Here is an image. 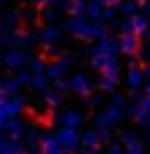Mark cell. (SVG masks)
<instances>
[{
    "label": "cell",
    "instance_id": "obj_1",
    "mask_svg": "<svg viewBox=\"0 0 150 154\" xmlns=\"http://www.w3.org/2000/svg\"><path fill=\"white\" fill-rule=\"evenodd\" d=\"M124 117H127V107H120L115 105V103H108V105L99 110L96 115H94V126L96 128H115V126H120L124 122Z\"/></svg>",
    "mask_w": 150,
    "mask_h": 154
},
{
    "label": "cell",
    "instance_id": "obj_2",
    "mask_svg": "<svg viewBox=\"0 0 150 154\" xmlns=\"http://www.w3.org/2000/svg\"><path fill=\"white\" fill-rule=\"evenodd\" d=\"M31 61H33V54L28 47H9L2 56V66L9 70H24L31 66Z\"/></svg>",
    "mask_w": 150,
    "mask_h": 154
},
{
    "label": "cell",
    "instance_id": "obj_3",
    "mask_svg": "<svg viewBox=\"0 0 150 154\" xmlns=\"http://www.w3.org/2000/svg\"><path fill=\"white\" fill-rule=\"evenodd\" d=\"M28 105V96L19 94V96H2L0 98V112L7 117V119H14L19 117Z\"/></svg>",
    "mask_w": 150,
    "mask_h": 154
},
{
    "label": "cell",
    "instance_id": "obj_4",
    "mask_svg": "<svg viewBox=\"0 0 150 154\" xmlns=\"http://www.w3.org/2000/svg\"><path fill=\"white\" fill-rule=\"evenodd\" d=\"M54 124L59 126H73V128H80L84 124V112H80L77 107H66V110H56L54 112Z\"/></svg>",
    "mask_w": 150,
    "mask_h": 154
},
{
    "label": "cell",
    "instance_id": "obj_5",
    "mask_svg": "<svg viewBox=\"0 0 150 154\" xmlns=\"http://www.w3.org/2000/svg\"><path fill=\"white\" fill-rule=\"evenodd\" d=\"M56 138H59V143L64 145L68 152H80V147H82V135L77 133V128L73 126H59V131H56Z\"/></svg>",
    "mask_w": 150,
    "mask_h": 154
},
{
    "label": "cell",
    "instance_id": "obj_6",
    "mask_svg": "<svg viewBox=\"0 0 150 154\" xmlns=\"http://www.w3.org/2000/svg\"><path fill=\"white\" fill-rule=\"evenodd\" d=\"M120 54L122 56H127L131 63H136V58H139V51H141V42H139V35L136 33H120Z\"/></svg>",
    "mask_w": 150,
    "mask_h": 154
},
{
    "label": "cell",
    "instance_id": "obj_7",
    "mask_svg": "<svg viewBox=\"0 0 150 154\" xmlns=\"http://www.w3.org/2000/svg\"><path fill=\"white\" fill-rule=\"evenodd\" d=\"M73 63H75V56H73V54H64V56L49 61V63H47V75H49V79H52V82H56V79L66 77V72L70 70V66H73Z\"/></svg>",
    "mask_w": 150,
    "mask_h": 154
},
{
    "label": "cell",
    "instance_id": "obj_8",
    "mask_svg": "<svg viewBox=\"0 0 150 154\" xmlns=\"http://www.w3.org/2000/svg\"><path fill=\"white\" fill-rule=\"evenodd\" d=\"M129 117L141 128L148 126L150 124V96H141L134 105H129Z\"/></svg>",
    "mask_w": 150,
    "mask_h": 154
},
{
    "label": "cell",
    "instance_id": "obj_9",
    "mask_svg": "<svg viewBox=\"0 0 150 154\" xmlns=\"http://www.w3.org/2000/svg\"><path fill=\"white\" fill-rule=\"evenodd\" d=\"M68 79H70V91H73V94H77V96L87 98V96L94 91L92 77L84 75V72H75V75H73V77H68Z\"/></svg>",
    "mask_w": 150,
    "mask_h": 154
},
{
    "label": "cell",
    "instance_id": "obj_10",
    "mask_svg": "<svg viewBox=\"0 0 150 154\" xmlns=\"http://www.w3.org/2000/svg\"><path fill=\"white\" fill-rule=\"evenodd\" d=\"M40 152L42 154H73L59 143L56 133H40Z\"/></svg>",
    "mask_w": 150,
    "mask_h": 154
},
{
    "label": "cell",
    "instance_id": "obj_11",
    "mask_svg": "<svg viewBox=\"0 0 150 154\" xmlns=\"http://www.w3.org/2000/svg\"><path fill=\"white\" fill-rule=\"evenodd\" d=\"M124 82H127L129 91H141L143 82H145V72H143V68L136 66V63H131V66L127 68V72H124Z\"/></svg>",
    "mask_w": 150,
    "mask_h": 154
},
{
    "label": "cell",
    "instance_id": "obj_12",
    "mask_svg": "<svg viewBox=\"0 0 150 154\" xmlns=\"http://www.w3.org/2000/svg\"><path fill=\"white\" fill-rule=\"evenodd\" d=\"M64 38V28L59 23H47L45 28H40V42L42 45H59Z\"/></svg>",
    "mask_w": 150,
    "mask_h": 154
},
{
    "label": "cell",
    "instance_id": "obj_13",
    "mask_svg": "<svg viewBox=\"0 0 150 154\" xmlns=\"http://www.w3.org/2000/svg\"><path fill=\"white\" fill-rule=\"evenodd\" d=\"M103 145H106V140H103V135H101L99 128H89V131H84V133H82V147H84V149L99 152Z\"/></svg>",
    "mask_w": 150,
    "mask_h": 154
},
{
    "label": "cell",
    "instance_id": "obj_14",
    "mask_svg": "<svg viewBox=\"0 0 150 154\" xmlns=\"http://www.w3.org/2000/svg\"><path fill=\"white\" fill-rule=\"evenodd\" d=\"M28 131H31V128H28V122L19 119V117L9 119V122H7V128H5V133H7L9 138H14V140H24Z\"/></svg>",
    "mask_w": 150,
    "mask_h": 154
},
{
    "label": "cell",
    "instance_id": "obj_15",
    "mask_svg": "<svg viewBox=\"0 0 150 154\" xmlns=\"http://www.w3.org/2000/svg\"><path fill=\"white\" fill-rule=\"evenodd\" d=\"M87 26H89V21H84L82 17H73L66 21V30L77 40H87Z\"/></svg>",
    "mask_w": 150,
    "mask_h": 154
},
{
    "label": "cell",
    "instance_id": "obj_16",
    "mask_svg": "<svg viewBox=\"0 0 150 154\" xmlns=\"http://www.w3.org/2000/svg\"><path fill=\"white\" fill-rule=\"evenodd\" d=\"M42 100H45V105L49 107V110H59V107L64 105V91L56 87H49L42 94Z\"/></svg>",
    "mask_w": 150,
    "mask_h": 154
},
{
    "label": "cell",
    "instance_id": "obj_17",
    "mask_svg": "<svg viewBox=\"0 0 150 154\" xmlns=\"http://www.w3.org/2000/svg\"><path fill=\"white\" fill-rule=\"evenodd\" d=\"M108 35V28H106V21H89V26H87V40L89 42H96V40H101Z\"/></svg>",
    "mask_w": 150,
    "mask_h": 154
},
{
    "label": "cell",
    "instance_id": "obj_18",
    "mask_svg": "<svg viewBox=\"0 0 150 154\" xmlns=\"http://www.w3.org/2000/svg\"><path fill=\"white\" fill-rule=\"evenodd\" d=\"M131 26H134V33L136 35H148V28H150V19L145 12H136L131 17Z\"/></svg>",
    "mask_w": 150,
    "mask_h": 154
},
{
    "label": "cell",
    "instance_id": "obj_19",
    "mask_svg": "<svg viewBox=\"0 0 150 154\" xmlns=\"http://www.w3.org/2000/svg\"><path fill=\"white\" fill-rule=\"evenodd\" d=\"M87 7H89L87 0H68V2H66V12H68L70 17H82V19H87Z\"/></svg>",
    "mask_w": 150,
    "mask_h": 154
},
{
    "label": "cell",
    "instance_id": "obj_20",
    "mask_svg": "<svg viewBox=\"0 0 150 154\" xmlns=\"http://www.w3.org/2000/svg\"><path fill=\"white\" fill-rule=\"evenodd\" d=\"M0 89H2L5 96H19L21 89H24V84L19 82L17 77H7V79H0Z\"/></svg>",
    "mask_w": 150,
    "mask_h": 154
},
{
    "label": "cell",
    "instance_id": "obj_21",
    "mask_svg": "<svg viewBox=\"0 0 150 154\" xmlns=\"http://www.w3.org/2000/svg\"><path fill=\"white\" fill-rule=\"evenodd\" d=\"M40 19L45 21V23H59L61 10L56 5H45V7H40Z\"/></svg>",
    "mask_w": 150,
    "mask_h": 154
},
{
    "label": "cell",
    "instance_id": "obj_22",
    "mask_svg": "<svg viewBox=\"0 0 150 154\" xmlns=\"http://www.w3.org/2000/svg\"><path fill=\"white\" fill-rule=\"evenodd\" d=\"M0 21H2V26L9 28V30L19 28V23H21V10H7V12H2Z\"/></svg>",
    "mask_w": 150,
    "mask_h": 154
},
{
    "label": "cell",
    "instance_id": "obj_23",
    "mask_svg": "<svg viewBox=\"0 0 150 154\" xmlns=\"http://www.w3.org/2000/svg\"><path fill=\"white\" fill-rule=\"evenodd\" d=\"M117 84H120V77H112V75H101V79H99V89L103 94H115Z\"/></svg>",
    "mask_w": 150,
    "mask_h": 154
},
{
    "label": "cell",
    "instance_id": "obj_24",
    "mask_svg": "<svg viewBox=\"0 0 150 154\" xmlns=\"http://www.w3.org/2000/svg\"><path fill=\"white\" fill-rule=\"evenodd\" d=\"M49 75L47 72H42V75H33V79H31V89L35 91V94H45L47 89H49Z\"/></svg>",
    "mask_w": 150,
    "mask_h": 154
},
{
    "label": "cell",
    "instance_id": "obj_25",
    "mask_svg": "<svg viewBox=\"0 0 150 154\" xmlns=\"http://www.w3.org/2000/svg\"><path fill=\"white\" fill-rule=\"evenodd\" d=\"M117 12H122V17L131 19L136 12H141V5L136 2V0H122L120 5H117Z\"/></svg>",
    "mask_w": 150,
    "mask_h": 154
},
{
    "label": "cell",
    "instance_id": "obj_26",
    "mask_svg": "<svg viewBox=\"0 0 150 154\" xmlns=\"http://www.w3.org/2000/svg\"><path fill=\"white\" fill-rule=\"evenodd\" d=\"M24 140H26L28 154H40V133H38V131H28Z\"/></svg>",
    "mask_w": 150,
    "mask_h": 154
},
{
    "label": "cell",
    "instance_id": "obj_27",
    "mask_svg": "<svg viewBox=\"0 0 150 154\" xmlns=\"http://www.w3.org/2000/svg\"><path fill=\"white\" fill-rule=\"evenodd\" d=\"M87 17H89L92 21H101V17H103V2L101 0H92V2H89Z\"/></svg>",
    "mask_w": 150,
    "mask_h": 154
},
{
    "label": "cell",
    "instance_id": "obj_28",
    "mask_svg": "<svg viewBox=\"0 0 150 154\" xmlns=\"http://www.w3.org/2000/svg\"><path fill=\"white\" fill-rule=\"evenodd\" d=\"M31 72H33V75H42V72H47V61L42 56H35L33 61H31Z\"/></svg>",
    "mask_w": 150,
    "mask_h": 154
},
{
    "label": "cell",
    "instance_id": "obj_29",
    "mask_svg": "<svg viewBox=\"0 0 150 154\" xmlns=\"http://www.w3.org/2000/svg\"><path fill=\"white\" fill-rule=\"evenodd\" d=\"M120 143L124 145V147H129V145H134V143H141V138H139L136 131H122L120 133Z\"/></svg>",
    "mask_w": 150,
    "mask_h": 154
},
{
    "label": "cell",
    "instance_id": "obj_30",
    "mask_svg": "<svg viewBox=\"0 0 150 154\" xmlns=\"http://www.w3.org/2000/svg\"><path fill=\"white\" fill-rule=\"evenodd\" d=\"M101 75H112V77H120V58L115 56L110 61V63H108V66L103 68L101 70Z\"/></svg>",
    "mask_w": 150,
    "mask_h": 154
},
{
    "label": "cell",
    "instance_id": "obj_31",
    "mask_svg": "<svg viewBox=\"0 0 150 154\" xmlns=\"http://www.w3.org/2000/svg\"><path fill=\"white\" fill-rule=\"evenodd\" d=\"M40 19V10H21V21L24 23H35V21Z\"/></svg>",
    "mask_w": 150,
    "mask_h": 154
},
{
    "label": "cell",
    "instance_id": "obj_32",
    "mask_svg": "<svg viewBox=\"0 0 150 154\" xmlns=\"http://www.w3.org/2000/svg\"><path fill=\"white\" fill-rule=\"evenodd\" d=\"M17 79H19V82H21V84H24V87H31V79H33V72L24 68V70H19Z\"/></svg>",
    "mask_w": 150,
    "mask_h": 154
},
{
    "label": "cell",
    "instance_id": "obj_33",
    "mask_svg": "<svg viewBox=\"0 0 150 154\" xmlns=\"http://www.w3.org/2000/svg\"><path fill=\"white\" fill-rule=\"evenodd\" d=\"M103 103V91L101 94H89V96H87V105L89 107H99Z\"/></svg>",
    "mask_w": 150,
    "mask_h": 154
},
{
    "label": "cell",
    "instance_id": "obj_34",
    "mask_svg": "<svg viewBox=\"0 0 150 154\" xmlns=\"http://www.w3.org/2000/svg\"><path fill=\"white\" fill-rule=\"evenodd\" d=\"M115 14H117L115 5H103V17H101V21H110V19H115Z\"/></svg>",
    "mask_w": 150,
    "mask_h": 154
},
{
    "label": "cell",
    "instance_id": "obj_35",
    "mask_svg": "<svg viewBox=\"0 0 150 154\" xmlns=\"http://www.w3.org/2000/svg\"><path fill=\"white\" fill-rule=\"evenodd\" d=\"M124 154H145V147L141 143H134V145H129V147H124Z\"/></svg>",
    "mask_w": 150,
    "mask_h": 154
},
{
    "label": "cell",
    "instance_id": "obj_36",
    "mask_svg": "<svg viewBox=\"0 0 150 154\" xmlns=\"http://www.w3.org/2000/svg\"><path fill=\"white\" fill-rule=\"evenodd\" d=\"M42 51H45V56H54V58L61 56V49L56 47V45H45V49H42Z\"/></svg>",
    "mask_w": 150,
    "mask_h": 154
},
{
    "label": "cell",
    "instance_id": "obj_37",
    "mask_svg": "<svg viewBox=\"0 0 150 154\" xmlns=\"http://www.w3.org/2000/svg\"><path fill=\"white\" fill-rule=\"evenodd\" d=\"M110 96H112L110 103H115V105H120V107H127V96H122V94H117V91L110 94Z\"/></svg>",
    "mask_w": 150,
    "mask_h": 154
},
{
    "label": "cell",
    "instance_id": "obj_38",
    "mask_svg": "<svg viewBox=\"0 0 150 154\" xmlns=\"http://www.w3.org/2000/svg\"><path fill=\"white\" fill-rule=\"evenodd\" d=\"M139 58L143 61V63H150V45L141 47V51H139Z\"/></svg>",
    "mask_w": 150,
    "mask_h": 154
},
{
    "label": "cell",
    "instance_id": "obj_39",
    "mask_svg": "<svg viewBox=\"0 0 150 154\" xmlns=\"http://www.w3.org/2000/svg\"><path fill=\"white\" fill-rule=\"evenodd\" d=\"M134 33V26H131V19H127L124 17V21H120V33Z\"/></svg>",
    "mask_w": 150,
    "mask_h": 154
},
{
    "label": "cell",
    "instance_id": "obj_40",
    "mask_svg": "<svg viewBox=\"0 0 150 154\" xmlns=\"http://www.w3.org/2000/svg\"><path fill=\"white\" fill-rule=\"evenodd\" d=\"M56 89H61V91H70V79H66V77L56 79Z\"/></svg>",
    "mask_w": 150,
    "mask_h": 154
},
{
    "label": "cell",
    "instance_id": "obj_41",
    "mask_svg": "<svg viewBox=\"0 0 150 154\" xmlns=\"http://www.w3.org/2000/svg\"><path fill=\"white\" fill-rule=\"evenodd\" d=\"M59 0H33V5L35 7H45V5H56Z\"/></svg>",
    "mask_w": 150,
    "mask_h": 154
},
{
    "label": "cell",
    "instance_id": "obj_42",
    "mask_svg": "<svg viewBox=\"0 0 150 154\" xmlns=\"http://www.w3.org/2000/svg\"><path fill=\"white\" fill-rule=\"evenodd\" d=\"M7 122H9V119H7L5 115H2V112H0V135L5 133V128H7Z\"/></svg>",
    "mask_w": 150,
    "mask_h": 154
},
{
    "label": "cell",
    "instance_id": "obj_43",
    "mask_svg": "<svg viewBox=\"0 0 150 154\" xmlns=\"http://www.w3.org/2000/svg\"><path fill=\"white\" fill-rule=\"evenodd\" d=\"M141 12H145V14L150 12V0H143V2H141Z\"/></svg>",
    "mask_w": 150,
    "mask_h": 154
},
{
    "label": "cell",
    "instance_id": "obj_44",
    "mask_svg": "<svg viewBox=\"0 0 150 154\" xmlns=\"http://www.w3.org/2000/svg\"><path fill=\"white\" fill-rule=\"evenodd\" d=\"M143 72H145V82H150V63L143 68Z\"/></svg>",
    "mask_w": 150,
    "mask_h": 154
},
{
    "label": "cell",
    "instance_id": "obj_45",
    "mask_svg": "<svg viewBox=\"0 0 150 154\" xmlns=\"http://www.w3.org/2000/svg\"><path fill=\"white\" fill-rule=\"evenodd\" d=\"M101 2H103V5H120L122 0H101Z\"/></svg>",
    "mask_w": 150,
    "mask_h": 154
},
{
    "label": "cell",
    "instance_id": "obj_46",
    "mask_svg": "<svg viewBox=\"0 0 150 154\" xmlns=\"http://www.w3.org/2000/svg\"><path fill=\"white\" fill-rule=\"evenodd\" d=\"M2 33H5V26H2V21H0V38H2Z\"/></svg>",
    "mask_w": 150,
    "mask_h": 154
},
{
    "label": "cell",
    "instance_id": "obj_47",
    "mask_svg": "<svg viewBox=\"0 0 150 154\" xmlns=\"http://www.w3.org/2000/svg\"><path fill=\"white\" fill-rule=\"evenodd\" d=\"M145 96H150V82H148V87H145Z\"/></svg>",
    "mask_w": 150,
    "mask_h": 154
},
{
    "label": "cell",
    "instance_id": "obj_48",
    "mask_svg": "<svg viewBox=\"0 0 150 154\" xmlns=\"http://www.w3.org/2000/svg\"><path fill=\"white\" fill-rule=\"evenodd\" d=\"M82 154H96V152H89V149H84V152Z\"/></svg>",
    "mask_w": 150,
    "mask_h": 154
},
{
    "label": "cell",
    "instance_id": "obj_49",
    "mask_svg": "<svg viewBox=\"0 0 150 154\" xmlns=\"http://www.w3.org/2000/svg\"><path fill=\"white\" fill-rule=\"evenodd\" d=\"M2 56H5V54H2V51H0V66H2Z\"/></svg>",
    "mask_w": 150,
    "mask_h": 154
},
{
    "label": "cell",
    "instance_id": "obj_50",
    "mask_svg": "<svg viewBox=\"0 0 150 154\" xmlns=\"http://www.w3.org/2000/svg\"><path fill=\"white\" fill-rule=\"evenodd\" d=\"M2 2H5V0H0V10H2Z\"/></svg>",
    "mask_w": 150,
    "mask_h": 154
},
{
    "label": "cell",
    "instance_id": "obj_51",
    "mask_svg": "<svg viewBox=\"0 0 150 154\" xmlns=\"http://www.w3.org/2000/svg\"><path fill=\"white\" fill-rule=\"evenodd\" d=\"M2 96H5V94H2V89H0V98H2Z\"/></svg>",
    "mask_w": 150,
    "mask_h": 154
},
{
    "label": "cell",
    "instance_id": "obj_52",
    "mask_svg": "<svg viewBox=\"0 0 150 154\" xmlns=\"http://www.w3.org/2000/svg\"><path fill=\"white\" fill-rule=\"evenodd\" d=\"M136 2H139V5H141V2H143V0H136Z\"/></svg>",
    "mask_w": 150,
    "mask_h": 154
},
{
    "label": "cell",
    "instance_id": "obj_53",
    "mask_svg": "<svg viewBox=\"0 0 150 154\" xmlns=\"http://www.w3.org/2000/svg\"><path fill=\"white\" fill-rule=\"evenodd\" d=\"M148 38H150V28H148Z\"/></svg>",
    "mask_w": 150,
    "mask_h": 154
}]
</instances>
